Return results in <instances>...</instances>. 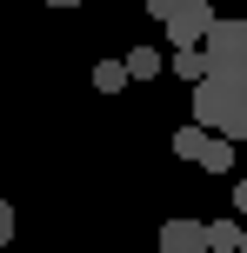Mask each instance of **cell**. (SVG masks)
I'll return each instance as SVG.
<instances>
[{
    "label": "cell",
    "instance_id": "obj_13",
    "mask_svg": "<svg viewBox=\"0 0 247 253\" xmlns=\"http://www.w3.org/2000/svg\"><path fill=\"white\" fill-rule=\"evenodd\" d=\"M241 253H247V233H241Z\"/></svg>",
    "mask_w": 247,
    "mask_h": 253
},
{
    "label": "cell",
    "instance_id": "obj_12",
    "mask_svg": "<svg viewBox=\"0 0 247 253\" xmlns=\"http://www.w3.org/2000/svg\"><path fill=\"white\" fill-rule=\"evenodd\" d=\"M234 220H247V180L234 187Z\"/></svg>",
    "mask_w": 247,
    "mask_h": 253
},
{
    "label": "cell",
    "instance_id": "obj_1",
    "mask_svg": "<svg viewBox=\"0 0 247 253\" xmlns=\"http://www.w3.org/2000/svg\"><path fill=\"white\" fill-rule=\"evenodd\" d=\"M147 13H154V20L167 27L174 53H200V47H207V34L221 27V20H214V7H207V0H154Z\"/></svg>",
    "mask_w": 247,
    "mask_h": 253
},
{
    "label": "cell",
    "instance_id": "obj_9",
    "mask_svg": "<svg viewBox=\"0 0 247 253\" xmlns=\"http://www.w3.org/2000/svg\"><path fill=\"white\" fill-rule=\"evenodd\" d=\"M154 74H160V53L154 47H134L127 53V80H154Z\"/></svg>",
    "mask_w": 247,
    "mask_h": 253
},
{
    "label": "cell",
    "instance_id": "obj_6",
    "mask_svg": "<svg viewBox=\"0 0 247 253\" xmlns=\"http://www.w3.org/2000/svg\"><path fill=\"white\" fill-rule=\"evenodd\" d=\"M241 233H247L241 220H214V227H207V247L214 253H241Z\"/></svg>",
    "mask_w": 247,
    "mask_h": 253
},
{
    "label": "cell",
    "instance_id": "obj_11",
    "mask_svg": "<svg viewBox=\"0 0 247 253\" xmlns=\"http://www.w3.org/2000/svg\"><path fill=\"white\" fill-rule=\"evenodd\" d=\"M7 240H13V207L0 200V247H7Z\"/></svg>",
    "mask_w": 247,
    "mask_h": 253
},
{
    "label": "cell",
    "instance_id": "obj_3",
    "mask_svg": "<svg viewBox=\"0 0 247 253\" xmlns=\"http://www.w3.org/2000/svg\"><path fill=\"white\" fill-rule=\"evenodd\" d=\"M241 107H247V87H234V80H200L194 87V126H207V133H227V120Z\"/></svg>",
    "mask_w": 247,
    "mask_h": 253
},
{
    "label": "cell",
    "instance_id": "obj_10",
    "mask_svg": "<svg viewBox=\"0 0 247 253\" xmlns=\"http://www.w3.org/2000/svg\"><path fill=\"white\" fill-rule=\"evenodd\" d=\"M174 74L200 87V80H207V53H174Z\"/></svg>",
    "mask_w": 247,
    "mask_h": 253
},
{
    "label": "cell",
    "instance_id": "obj_5",
    "mask_svg": "<svg viewBox=\"0 0 247 253\" xmlns=\"http://www.w3.org/2000/svg\"><path fill=\"white\" fill-rule=\"evenodd\" d=\"M194 167H200V173H234V140L214 133L207 147H200V160H194Z\"/></svg>",
    "mask_w": 247,
    "mask_h": 253
},
{
    "label": "cell",
    "instance_id": "obj_4",
    "mask_svg": "<svg viewBox=\"0 0 247 253\" xmlns=\"http://www.w3.org/2000/svg\"><path fill=\"white\" fill-rule=\"evenodd\" d=\"M160 253H214L207 247V220H167L160 227Z\"/></svg>",
    "mask_w": 247,
    "mask_h": 253
},
{
    "label": "cell",
    "instance_id": "obj_2",
    "mask_svg": "<svg viewBox=\"0 0 247 253\" xmlns=\"http://www.w3.org/2000/svg\"><path fill=\"white\" fill-rule=\"evenodd\" d=\"M200 53H207V80H234V87H247V20H221Z\"/></svg>",
    "mask_w": 247,
    "mask_h": 253
},
{
    "label": "cell",
    "instance_id": "obj_7",
    "mask_svg": "<svg viewBox=\"0 0 247 253\" xmlns=\"http://www.w3.org/2000/svg\"><path fill=\"white\" fill-rule=\"evenodd\" d=\"M127 87V60H100L94 67V93H120Z\"/></svg>",
    "mask_w": 247,
    "mask_h": 253
},
{
    "label": "cell",
    "instance_id": "obj_8",
    "mask_svg": "<svg viewBox=\"0 0 247 253\" xmlns=\"http://www.w3.org/2000/svg\"><path fill=\"white\" fill-rule=\"evenodd\" d=\"M207 126H181V133H174V153H181V160H200V147H207Z\"/></svg>",
    "mask_w": 247,
    "mask_h": 253
}]
</instances>
